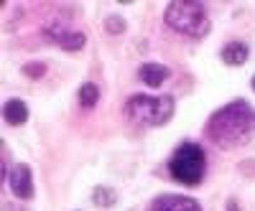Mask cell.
Here are the masks:
<instances>
[{
    "label": "cell",
    "instance_id": "obj_1",
    "mask_svg": "<svg viewBox=\"0 0 255 211\" xmlns=\"http://www.w3.org/2000/svg\"><path fill=\"white\" fill-rule=\"evenodd\" d=\"M255 133V110L248 102H232L217 110L209 120V138L222 147H235Z\"/></svg>",
    "mask_w": 255,
    "mask_h": 211
},
{
    "label": "cell",
    "instance_id": "obj_2",
    "mask_svg": "<svg viewBox=\"0 0 255 211\" xmlns=\"http://www.w3.org/2000/svg\"><path fill=\"white\" fill-rule=\"evenodd\" d=\"M166 23L174 31L191 36V38H202L209 31V18L202 3H191V0H176L166 8Z\"/></svg>",
    "mask_w": 255,
    "mask_h": 211
},
{
    "label": "cell",
    "instance_id": "obj_3",
    "mask_svg": "<svg viewBox=\"0 0 255 211\" xmlns=\"http://www.w3.org/2000/svg\"><path fill=\"white\" fill-rule=\"evenodd\" d=\"M168 171H171V176L179 183L197 186L204 178V171H207V155L199 145L184 142V145L176 147V153L168 160Z\"/></svg>",
    "mask_w": 255,
    "mask_h": 211
},
{
    "label": "cell",
    "instance_id": "obj_4",
    "mask_svg": "<svg viewBox=\"0 0 255 211\" xmlns=\"http://www.w3.org/2000/svg\"><path fill=\"white\" fill-rule=\"evenodd\" d=\"M128 117L138 125H151V128H158V125H166L174 115V99L171 97H148V94H135L128 99L125 107Z\"/></svg>",
    "mask_w": 255,
    "mask_h": 211
},
{
    "label": "cell",
    "instance_id": "obj_5",
    "mask_svg": "<svg viewBox=\"0 0 255 211\" xmlns=\"http://www.w3.org/2000/svg\"><path fill=\"white\" fill-rule=\"evenodd\" d=\"M8 183H10V191H13L18 199L28 201V199L33 196V178H31V168H28V165L18 163L13 171L8 173Z\"/></svg>",
    "mask_w": 255,
    "mask_h": 211
},
{
    "label": "cell",
    "instance_id": "obj_6",
    "mask_svg": "<svg viewBox=\"0 0 255 211\" xmlns=\"http://www.w3.org/2000/svg\"><path fill=\"white\" fill-rule=\"evenodd\" d=\"M153 211H202V206L189 196H161Z\"/></svg>",
    "mask_w": 255,
    "mask_h": 211
},
{
    "label": "cell",
    "instance_id": "obj_7",
    "mask_svg": "<svg viewBox=\"0 0 255 211\" xmlns=\"http://www.w3.org/2000/svg\"><path fill=\"white\" fill-rule=\"evenodd\" d=\"M46 33L56 41L61 49H67V51H79V49L84 46V36H82V33H72V31H67V28H56L54 23L46 28Z\"/></svg>",
    "mask_w": 255,
    "mask_h": 211
},
{
    "label": "cell",
    "instance_id": "obj_8",
    "mask_svg": "<svg viewBox=\"0 0 255 211\" xmlns=\"http://www.w3.org/2000/svg\"><path fill=\"white\" fill-rule=\"evenodd\" d=\"M248 56H250V49L243 44V41H232V44H227L222 49V61H225V64H230V67L245 64Z\"/></svg>",
    "mask_w": 255,
    "mask_h": 211
},
{
    "label": "cell",
    "instance_id": "obj_9",
    "mask_svg": "<svg viewBox=\"0 0 255 211\" xmlns=\"http://www.w3.org/2000/svg\"><path fill=\"white\" fill-rule=\"evenodd\" d=\"M3 117L8 125H23L28 120V107H26V102H20V99H8L5 102V107H3Z\"/></svg>",
    "mask_w": 255,
    "mask_h": 211
},
{
    "label": "cell",
    "instance_id": "obj_10",
    "mask_svg": "<svg viewBox=\"0 0 255 211\" xmlns=\"http://www.w3.org/2000/svg\"><path fill=\"white\" fill-rule=\"evenodd\" d=\"M138 74L148 87H161V84L168 79V69L163 64H143Z\"/></svg>",
    "mask_w": 255,
    "mask_h": 211
},
{
    "label": "cell",
    "instance_id": "obj_11",
    "mask_svg": "<svg viewBox=\"0 0 255 211\" xmlns=\"http://www.w3.org/2000/svg\"><path fill=\"white\" fill-rule=\"evenodd\" d=\"M79 104H82V107H95V104H97V99H100V89H97V84H92V81H87V84H82V87H79Z\"/></svg>",
    "mask_w": 255,
    "mask_h": 211
},
{
    "label": "cell",
    "instance_id": "obj_12",
    "mask_svg": "<svg viewBox=\"0 0 255 211\" xmlns=\"http://www.w3.org/2000/svg\"><path fill=\"white\" fill-rule=\"evenodd\" d=\"M92 201L97 206H102V209H110V206H115L118 194L113 191V188H108V186H97L95 191H92Z\"/></svg>",
    "mask_w": 255,
    "mask_h": 211
},
{
    "label": "cell",
    "instance_id": "obj_13",
    "mask_svg": "<svg viewBox=\"0 0 255 211\" xmlns=\"http://www.w3.org/2000/svg\"><path fill=\"white\" fill-rule=\"evenodd\" d=\"M108 31H110V33H123V31H125V20L118 18V15H110V18H108Z\"/></svg>",
    "mask_w": 255,
    "mask_h": 211
},
{
    "label": "cell",
    "instance_id": "obj_14",
    "mask_svg": "<svg viewBox=\"0 0 255 211\" xmlns=\"http://www.w3.org/2000/svg\"><path fill=\"white\" fill-rule=\"evenodd\" d=\"M26 74H31V76H41V74H44V64H28V67H26Z\"/></svg>",
    "mask_w": 255,
    "mask_h": 211
},
{
    "label": "cell",
    "instance_id": "obj_15",
    "mask_svg": "<svg viewBox=\"0 0 255 211\" xmlns=\"http://www.w3.org/2000/svg\"><path fill=\"white\" fill-rule=\"evenodd\" d=\"M227 211H238V201H227Z\"/></svg>",
    "mask_w": 255,
    "mask_h": 211
},
{
    "label": "cell",
    "instance_id": "obj_16",
    "mask_svg": "<svg viewBox=\"0 0 255 211\" xmlns=\"http://www.w3.org/2000/svg\"><path fill=\"white\" fill-rule=\"evenodd\" d=\"M253 89H255V76H253Z\"/></svg>",
    "mask_w": 255,
    "mask_h": 211
}]
</instances>
